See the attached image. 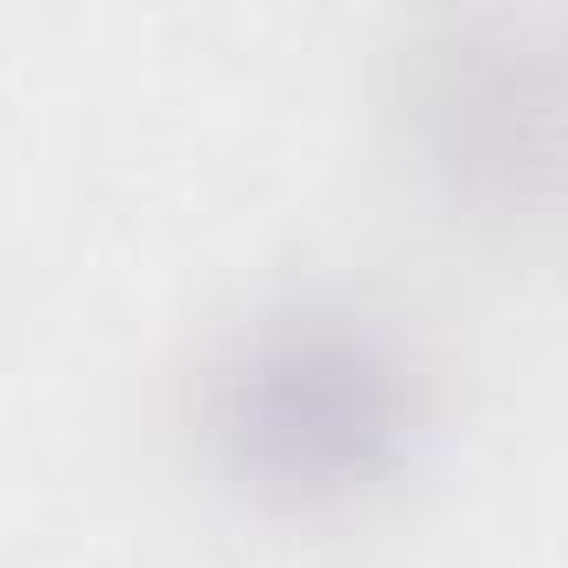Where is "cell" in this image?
Listing matches in <instances>:
<instances>
[{"label": "cell", "mask_w": 568, "mask_h": 568, "mask_svg": "<svg viewBox=\"0 0 568 568\" xmlns=\"http://www.w3.org/2000/svg\"><path fill=\"white\" fill-rule=\"evenodd\" d=\"M395 368L348 335H281L227 388V442L295 495L368 481L402 428Z\"/></svg>", "instance_id": "1"}]
</instances>
